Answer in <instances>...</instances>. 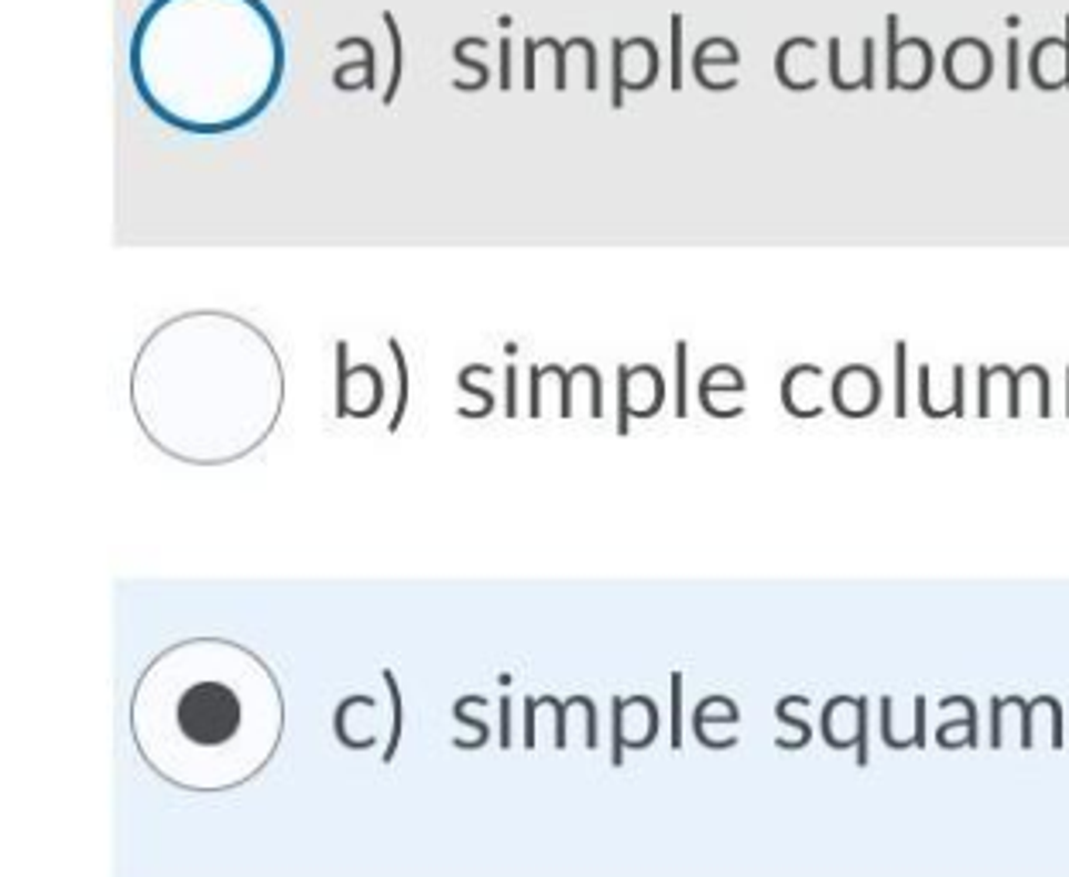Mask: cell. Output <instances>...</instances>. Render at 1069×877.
<instances>
[{"label": "cell", "mask_w": 1069, "mask_h": 877, "mask_svg": "<svg viewBox=\"0 0 1069 877\" xmlns=\"http://www.w3.org/2000/svg\"><path fill=\"white\" fill-rule=\"evenodd\" d=\"M672 28H676V31H672V52H676V56H672V87H683V18L676 14V18H672Z\"/></svg>", "instance_id": "cell-9"}, {"label": "cell", "mask_w": 1069, "mask_h": 877, "mask_svg": "<svg viewBox=\"0 0 1069 877\" xmlns=\"http://www.w3.org/2000/svg\"><path fill=\"white\" fill-rule=\"evenodd\" d=\"M384 675V683H387V689H391V706H394V730H391V740H387V747H384V765L391 762V757H394V747H399V734H402V696H399V679H394V672L391 668H384L381 672Z\"/></svg>", "instance_id": "cell-5"}, {"label": "cell", "mask_w": 1069, "mask_h": 877, "mask_svg": "<svg viewBox=\"0 0 1069 877\" xmlns=\"http://www.w3.org/2000/svg\"><path fill=\"white\" fill-rule=\"evenodd\" d=\"M381 18H384V24H387V34H391V79H387V90H384L381 103H384V107H391V103H394V97H399V87H402V69H405V46H402V28H399V21H394V14H391V11H384Z\"/></svg>", "instance_id": "cell-4"}, {"label": "cell", "mask_w": 1069, "mask_h": 877, "mask_svg": "<svg viewBox=\"0 0 1069 877\" xmlns=\"http://www.w3.org/2000/svg\"><path fill=\"white\" fill-rule=\"evenodd\" d=\"M387 346H391V353H394V361H399V377H402V391H399V412H394V419H391V425L387 429H399V422H402V412H405V405H409V364H405V353H402V346H399V340H387Z\"/></svg>", "instance_id": "cell-7"}, {"label": "cell", "mask_w": 1069, "mask_h": 877, "mask_svg": "<svg viewBox=\"0 0 1069 877\" xmlns=\"http://www.w3.org/2000/svg\"><path fill=\"white\" fill-rule=\"evenodd\" d=\"M895 381H898V397H895V409H898V415L905 412V346L898 343V374H895Z\"/></svg>", "instance_id": "cell-11"}, {"label": "cell", "mask_w": 1069, "mask_h": 877, "mask_svg": "<svg viewBox=\"0 0 1069 877\" xmlns=\"http://www.w3.org/2000/svg\"><path fill=\"white\" fill-rule=\"evenodd\" d=\"M200 391L162 432L158 450L189 463H230L254 453L282 419L285 371L271 340L241 315L182 312L138 350L131 405L138 422Z\"/></svg>", "instance_id": "cell-2"}, {"label": "cell", "mask_w": 1069, "mask_h": 877, "mask_svg": "<svg viewBox=\"0 0 1069 877\" xmlns=\"http://www.w3.org/2000/svg\"><path fill=\"white\" fill-rule=\"evenodd\" d=\"M501 744H511V699H501Z\"/></svg>", "instance_id": "cell-12"}, {"label": "cell", "mask_w": 1069, "mask_h": 877, "mask_svg": "<svg viewBox=\"0 0 1069 877\" xmlns=\"http://www.w3.org/2000/svg\"><path fill=\"white\" fill-rule=\"evenodd\" d=\"M834 397H837V409L847 415H864L867 409L878 405L881 397V381L870 367H844L834 381Z\"/></svg>", "instance_id": "cell-3"}, {"label": "cell", "mask_w": 1069, "mask_h": 877, "mask_svg": "<svg viewBox=\"0 0 1069 877\" xmlns=\"http://www.w3.org/2000/svg\"><path fill=\"white\" fill-rule=\"evenodd\" d=\"M676 364H679V397H676V412L686 415V343L676 346Z\"/></svg>", "instance_id": "cell-10"}, {"label": "cell", "mask_w": 1069, "mask_h": 877, "mask_svg": "<svg viewBox=\"0 0 1069 877\" xmlns=\"http://www.w3.org/2000/svg\"><path fill=\"white\" fill-rule=\"evenodd\" d=\"M507 394H511L507 397V412L514 415V367H507Z\"/></svg>", "instance_id": "cell-15"}, {"label": "cell", "mask_w": 1069, "mask_h": 877, "mask_svg": "<svg viewBox=\"0 0 1069 877\" xmlns=\"http://www.w3.org/2000/svg\"><path fill=\"white\" fill-rule=\"evenodd\" d=\"M346 49H361L364 52V90H374L377 87L374 83V46L367 42V38L350 34V38H340V42H336V52H346Z\"/></svg>", "instance_id": "cell-6"}, {"label": "cell", "mask_w": 1069, "mask_h": 877, "mask_svg": "<svg viewBox=\"0 0 1069 877\" xmlns=\"http://www.w3.org/2000/svg\"><path fill=\"white\" fill-rule=\"evenodd\" d=\"M569 46H573V49L579 46V49H583L586 56H593V46H589V42L583 46V38H576V42H569ZM586 79H589L586 87H589V90H597V59H589V75H586Z\"/></svg>", "instance_id": "cell-14"}, {"label": "cell", "mask_w": 1069, "mask_h": 877, "mask_svg": "<svg viewBox=\"0 0 1069 877\" xmlns=\"http://www.w3.org/2000/svg\"><path fill=\"white\" fill-rule=\"evenodd\" d=\"M916 724H919V727H916V744L926 747V730H922V727H926V696L916 699Z\"/></svg>", "instance_id": "cell-13"}, {"label": "cell", "mask_w": 1069, "mask_h": 877, "mask_svg": "<svg viewBox=\"0 0 1069 877\" xmlns=\"http://www.w3.org/2000/svg\"><path fill=\"white\" fill-rule=\"evenodd\" d=\"M672 747H683V675L672 672Z\"/></svg>", "instance_id": "cell-8"}, {"label": "cell", "mask_w": 1069, "mask_h": 877, "mask_svg": "<svg viewBox=\"0 0 1069 877\" xmlns=\"http://www.w3.org/2000/svg\"><path fill=\"white\" fill-rule=\"evenodd\" d=\"M131 737L162 782L185 792H233L279 754L285 689L274 668L233 637H185L138 675Z\"/></svg>", "instance_id": "cell-1"}]
</instances>
